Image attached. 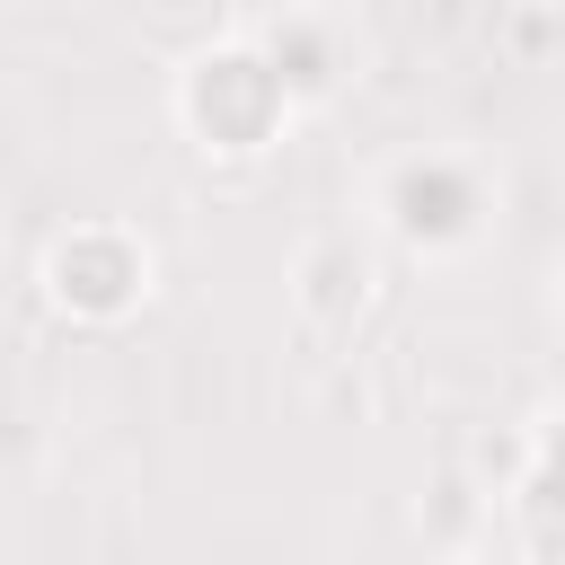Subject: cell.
I'll return each mask as SVG.
<instances>
[{
	"mask_svg": "<svg viewBox=\"0 0 565 565\" xmlns=\"http://www.w3.org/2000/svg\"><path fill=\"white\" fill-rule=\"evenodd\" d=\"M274 106H282V79L265 71V62H247V53H221V62H203V79H194V115H203V132L212 141H256L265 124H274Z\"/></svg>",
	"mask_w": 565,
	"mask_h": 565,
	"instance_id": "obj_1",
	"label": "cell"
},
{
	"mask_svg": "<svg viewBox=\"0 0 565 565\" xmlns=\"http://www.w3.org/2000/svg\"><path fill=\"white\" fill-rule=\"evenodd\" d=\"M132 282H141V265H132L124 238L97 230V238H71V247H62V291H71L79 309H124Z\"/></svg>",
	"mask_w": 565,
	"mask_h": 565,
	"instance_id": "obj_2",
	"label": "cell"
},
{
	"mask_svg": "<svg viewBox=\"0 0 565 565\" xmlns=\"http://www.w3.org/2000/svg\"><path fill=\"white\" fill-rule=\"evenodd\" d=\"M397 203H406V230H433V238H441V230L468 221L477 194H468V177H450V168H415V177L397 185Z\"/></svg>",
	"mask_w": 565,
	"mask_h": 565,
	"instance_id": "obj_3",
	"label": "cell"
},
{
	"mask_svg": "<svg viewBox=\"0 0 565 565\" xmlns=\"http://www.w3.org/2000/svg\"><path fill=\"white\" fill-rule=\"evenodd\" d=\"M265 71H274V79H291V88H318V79H327V44H318L309 26H291V35L274 44V62H265Z\"/></svg>",
	"mask_w": 565,
	"mask_h": 565,
	"instance_id": "obj_4",
	"label": "cell"
}]
</instances>
